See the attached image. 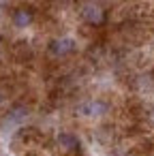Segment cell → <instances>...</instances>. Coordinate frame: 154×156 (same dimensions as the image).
Here are the masks:
<instances>
[{"label": "cell", "instance_id": "1", "mask_svg": "<svg viewBox=\"0 0 154 156\" xmlns=\"http://www.w3.org/2000/svg\"><path fill=\"white\" fill-rule=\"evenodd\" d=\"M81 15H84V20H86L88 24H92V26H98V24H103V20H105L103 9H101L98 5H94V2L84 5V7H81Z\"/></svg>", "mask_w": 154, "mask_h": 156}, {"label": "cell", "instance_id": "2", "mask_svg": "<svg viewBox=\"0 0 154 156\" xmlns=\"http://www.w3.org/2000/svg\"><path fill=\"white\" fill-rule=\"evenodd\" d=\"M49 49H52V54H56V56H64V54H71V51L75 49V45H73L71 39H56V41H52Z\"/></svg>", "mask_w": 154, "mask_h": 156}, {"label": "cell", "instance_id": "3", "mask_svg": "<svg viewBox=\"0 0 154 156\" xmlns=\"http://www.w3.org/2000/svg\"><path fill=\"white\" fill-rule=\"evenodd\" d=\"M13 24H15L17 28L30 26V24H32V11H30V9H17V11L13 13Z\"/></svg>", "mask_w": 154, "mask_h": 156}, {"label": "cell", "instance_id": "4", "mask_svg": "<svg viewBox=\"0 0 154 156\" xmlns=\"http://www.w3.org/2000/svg\"><path fill=\"white\" fill-rule=\"evenodd\" d=\"M58 143L62 145L64 152H75V150L79 147V141H77L73 135H69V133H62V135L58 137Z\"/></svg>", "mask_w": 154, "mask_h": 156}, {"label": "cell", "instance_id": "5", "mask_svg": "<svg viewBox=\"0 0 154 156\" xmlns=\"http://www.w3.org/2000/svg\"><path fill=\"white\" fill-rule=\"evenodd\" d=\"M26 118H28V109H26L24 105L13 107V109H11V113H9V122H24Z\"/></svg>", "mask_w": 154, "mask_h": 156}, {"label": "cell", "instance_id": "6", "mask_svg": "<svg viewBox=\"0 0 154 156\" xmlns=\"http://www.w3.org/2000/svg\"><path fill=\"white\" fill-rule=\"evenodd\" d=\"M105 109H107V107H105L103 103H96V101H92V103L84 105V109H81V111H84L86 115H101Z\"/></svg>", "mask_w": 154, "mask_h": 156}, {"label": "cell", "instance_id": "7", "mask_svg": "<svg viewBox=\"0 0 154 156\" xmlns=\"http://www.w3.org/2000/svg\"><path fill=\"white\" fill-rule=\"evenodd\" d=\"M2 98H5V96H2V92H0V103H2Z\"/></svg>", "mask_w": 154, "mask_h": 156}]
</instances>
